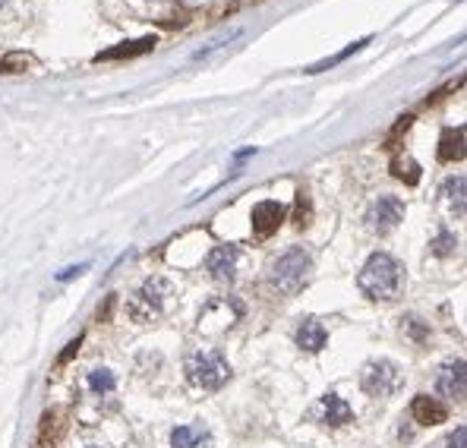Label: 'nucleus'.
<instances>
[{"label": "nucleus", "mask_w": 467, "mask_h": 448, "mask_svg": "<svg viewBox=\"0 0 467 448\" xmlns=\"http://www.w3.org/2000/svg\"><path fill=\"white\" fill-rule=\"evenodd\" d=\"M303 224H309V199H307V193H297V227H303Z\"/></svg>", "instance_id": "b1692460"}, {"label": "nucleus", "mask_w": 467, "mask_h": 448, "mask_svg": "<svg viewBox=\"0 0 467 448\" xmlns=\"http://www.w3.org/2000/svg\"><path fill=\"white\" fill-rule=\"evenodd\" d=\"M167 290H171V288H167L165 278H152V281H146V284H142V288L127 300V316H129L133 322H148V319H155V316L165 309Z\"/></svg>", "instance_id": "20e7f679"}, {"label": "nucleus", "mask_w": 467, "mask_h": 448, "mask_svg": "<svg viewBox=\"0 0 467 448\" xmlns=\"http://www.w3.org/2000/svg\"><path fill=\"white\" fill-rule=\"evenodd\" d=\"M464 158V127L445 129L439 139V161H461Z\"/></svg>", "instance_id": "ddd939ff"}, {"label": "nucleus", "mask_w": 467, "mask_h": 448, "mask_svg": "<svg viewBox=\"0 0 467 448\" xmlns=\"http://www.w3.org/2000/svg\"><path fill=\"white\" fill-rule=\"evenodd\" d=\"M237 259H240L237 246L222 243V246H215V250L205 256V269H209V275L215 278V281H231L234 269H237Z\"/></svg>", "instance_id": "1a4fd4ad"}, {"label": "nucleus", "mask_w": 467, "mask_h": 448, "mask_svg": "<svg viewBox=\"0 0 467 448\" xmlns=\"http://www.w3.org/2000/svg\"><path fill=\"white\" fill-rule=\"evenodd\" d=\"M114 303H117V297H114V294H108V300H105V307H98V322H111V313H114Z\"/></svg>", "instance_id": "a878e982"}, {"label": "nucleus", "mask_w": 467, "mask_h": 448, "mask_svg": "<svg viewBox=\"0 0 467 448\" xmlns=\"http://www.w3.org/2000/svg\"><path fill=\"white\" fill-rule=\"evenodd\" d=\"M442 199H445L452 215H458V218L464 215V177L461 174H458V177H449L442 184Z\"/></svg>", "instance_id": "2eb2a0df"}, {"label": "nucleus", "mask_w": 467, "mask_h": 448, "mask_svg": "<svg viewBox=\"0 0 467 448\" xmlns=\"http://www.w3.org/2000/svg\"><path fill=\"white\" fill-rule=\"evenodd\" d=\"M155 48V38H136V41H123L117 48H108L98 54V60H123V57H139Z\"/></svg>", "instance_id": "4468645a"}, {"label": "nucleus", "mask_w": 467, "mask_h": 448, "mask_svg": "<svg viewBox=\"0 0 467 448\" xmlns=\"http://www.w3.org/2000/svg\"><path fill=\"white\" fill-rule=\"evenodd\" d=\"M401 382V369L398 363L392 360H373L363 366V376H360V385L366 395L379 398V395H392Z\"/></svg>", "instance_id": "39448f33"}, {"label": "nucleus", "mask_w": 467, "mask_h": 448, "mask_svg": "<svg viewBox=\"0 0 467 448\" xmlns=\"http://www.w3.org/2000/svg\"><path fill=\"white\" fill-rule=\"evenodd\" d=\"M404 332L411 335L417 344H423L426 338H430V328H423V326H420V322H417V316H407V319H404Z\"/></svg>", "instance_id": "4be33fe9"}, {"label": "nucleus", "mask_w": 467, "mask_h": 448, "mask_svg": "<svg viewBox=\"0 0 467 448\" xmlns=\"http://www.w3.org/2000/svg\"><path fill=\"white\" fill-rule=\"evenodd\" d=\"M464 442H467V430H464V426H458V430L449 436V442H445V448H464Z\"/></svg>", "instance_id": "393cba45"}, {"label": "nucleus", "mask_w": 467, "mask_h": 448, "mask_svg": "<svg viewBox=\"0 0 467 448\" xmlns=\"http://www.w3.org/2000/svg\"><path fill=\"white\" fill-rule=\"evenodd\" d=\"M32 63L29 54H10L0 60V73H19V70H25Z\"/></svg>", "instance_id": "412c9836"}, {"label": "nucleus", "mask_w": 467, "mask_h": 448, "mask_svg": "<svg viewBox=\"0 0 467 448\" xmlns=\"http://www.w3.org/2000/svg\"><path fill=\"white\" fill-rule=\"evenodd\" d=\"M309 271H313L309 252L300 250V246H294V250H288L284 256L275 259V265H271V284H275L278 294L290 297L309 281Z\"/></svg>", "instance_id": "f03ea898"}, {"label": "nucleus", "mask_w": 467, "mask_h": 448, "mask_svg": "<svg viewBox=\"0 0 467 448\" xmlns=\"http://www.w3.org/2000/svg\"><path fill=\"white\" fill-rule=\"evenodd\" d=\"M433 256H439V259H445V256H452V252L458 250V237L455 233H449V231H442V233H436V240H433Z\"/></svg>", "instance_id": "a211bd4d"}, {"label": "nucleus", "mask_w": 467, "mask_h": 448, "mask_svg": "<svg viewBox=\"0 0 467 448\" xmlns=\"http://www.w3.org/2000/svg\"><path fill=\"white\" fill-rule=\"evenodd\" d=\"M79 347H82V335H76L73 341H67V347L60 350V357H57V366H67V363L73 360L76 354H79Z\"/></svg>", "instance_id": "5701e85b"}, {"label": "nucleus", "mask_w": 467, "mask_h": 448, "mask_svg": "<svg viewBox=\"0 0 467 448\" xmlns=\"http://www.w3.org/2000/svg\"><path fill=\"white\" fill-rule=\"evenodd\" d=\"M464 385H467V369H464V360H455L449 363V366H442V373H439V395H445V398H455V401H464Z\"/></svg>", "instance_id": "9b49d317"}, {"label": "nucleus", "mask_w": 467, "mask_h": 448, "mask_svg": "<svg viewBox=\"0 0 467 448\" xmlns=\"http://www.w3.org/2000/svg\"><path fill=\"white\" fill-rule=\"evenodd\" d=\"M6 4H10V0H0V6H6Z\"/></svg>", "instance_id": "cd10ccee"}, {"label": "nucleus", "mask_w": 467, "mask_h": 448, "mask_svg": "<svg viewBox=\"0 0 467 448\" xmlns=\"http://www.w3.org/2000/svg\"><path fill=\"white\" fill-rule=\"evenodd\" d=\"M297 344H300L307 354H319L328 344V332L319 319H303V326L297 328Z\"/></svg>", "instance_id": "f8f14e48"}, {"label": "nucleus", "mask_w": 467, "mask_h": 448, "mask_svg": "<svg viewBox=\"0 0 467 448\" xmlns=\"http://www.w3.org/2000/svg\"><path fill=\"white\" fill-rule=\"evenodd\" d=\"M114 385H117V376L111 373V369H105V366L92 369V376H89V388H92L95 395H108V392H114Z\"/></svg>", "instance_id": "dca6fc26"}, {"label": "nucleus", "mask_w": 467, "mask_h": 448, "mask_svg": "<svg viewBox=\"0 0 467 448\" xmlns=\"http://www.w3.org/2000/svg\"><path fill=\"white\" fill-rule=\"evenodd\" d=\"M366 218H369V227H373L376 233H388L404 222V203L395 196H382L379 203H373V209H369Z\"/></svg>", "instance_id": "423d86ee"}, {"label": "nucleus", "mask_w": 467, "mask_h": 448, "mask_svg": "<svg viewBox=\"0 0 467 448\" xmlns=\"http://www.w3.org/2000/svg\"><path fill=\"white\" fill-rule=\"evenodd\" d=\"M250 218H252V233H256V237H271V233L284 224L288 209H284L281 203H275V199H265V203L252 205Z\"/></svg>", "instance_id": "0eeeda50"}, {"label": "nucleus", "mask_w": 467, "mask_h": 448, "mask_svg": "<svg viewBox=\"0 0 467 448\" xmlns=\"http://www.w3.org/2000/svg\"><path fill=\"white\" fill-rule=\"evenodd\" d=\"M357 284H360V290L369 300H398L401 290H404V269L388 252H373L363 262Z\"/></svg>", "instance_id": "f257e3e1"}, {"label": "nucleus", "mask_w": 467, "mask_h": 448, "mask_svg": "<svg viewBox=\"0 0 467 448\" xmlns=\"http://www.w3.org/2000/svg\"><path fill=\"white\" fill-rule=\"evenodd\" d=\"M89 265H73V269H67V271H60V275H57V281H70V278L73 275H82V271H86Z\"/></svg>", "instance_id": "bb28decb"}, {"label": "nucleus", "mask_w": 467, "mask_h": 448, "mask_svg": "<svg viewBox=\"0 0 467 448\" xmlns=\"http://www.w3.org/2000/svg\"><path fill=\"white\" fill-rule=\"evenodd\" d=\"M186 379L203 392H218L231 379V366L218 350H199L186 360Z\"/></svg>", "instance_id": "7ed1b4c3"}, {"label": "nucleus", "mask_w": 467, "mask_h": 448, "mask_svg": "<svg viewBox=\"0 0 467 448\" xmlns=\"http://www.w3.org/2000/svg\"><path fill=\"white\" fill-rule=\"evenodd\" d=\"M313 417L322 420V423H328V426H345V423L354 420V411H350V404L341 398V395L328 392V395H322L319 404L313 407Z\"/></svg>", "instance_id": "6e6552de"}, {"label": "nucleus", "mask_w": 467, "mask_h": 448, "mask_svg": "<svg viewBox=\"0 0 467 448\" xmlns=\"http://www.w3.org/2000/svg\"><path fill=\"white\" fill-rule=\"evenodd\" d=\"M366 41L369 38H363V41H357V44H350V48H345V51H338V54L335 57H328V60H322V63H316L313 70H309V73H319V70H328L332 67V63H338V60H347L350 54H354V51H360V48H366Z\"/></svg>", "instance_id": "aec40b11"}, {"label": "nucleus", "mask_w": 467, "mask_h": 448, "mask_svg": "<svg viewBox=\"0 0 467 448\" xmlns=\"http://www.w3.org/2000/svg\"><path fill=\"white\" fill-rule=\"evenodd\" d=\"M395 177L398 180H404V184H417L420 180V167H417V161H411V158H404V161H395Z\"/></svg>", "instance_id": "6ab92c4d"}, {"label": "nucleus", "mask_w": 467, "mask_h": 448, "mask_svg": "<svg viewBox=\"0 0 467 448\" xmlns=\"http://www.w3.org/2000/svg\"><path fill=\"white\" fill-rule=\"evenodd\" d=\"M411 417L417 420L420 426H439L449 420V407L439 398H433V395H417V398L411 401Z\"/></svg>", "instance_id": "9d476101"}, {"label": "nucleus", "mask_w": 467, "mask_h": 448, "mask_svg": "<svg viewBox=\"0 0 467 448\" xmlns=\"http://www.w3.org/2000/svg\"><path fill=\"white\" fill-rule=\"evenodd\" d=\"M203 439L205 436L199 430H193V426H177V430L171 433V445L174 448H196Z\"/></svg>", "instance_id": "f3484780"}]
</instances>
